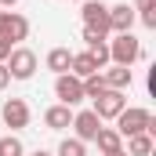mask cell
Segmentation results:
<instances>
[{"mask_svg":"<svg viewBox=\"0 0 156 156\" xmlns=\"http://www.w3.org/2000/svg\"><path fill=\"white\" fill-rule=\"evenodd\" d=\"M123 153L127 156H153V134H131Z\"/></svg>","mask_w":156,"mask_h":156,"instance_id":"cell-16","label":"cell"},{"mask_svg":"<svg viewBox=\"0 0 156 156\" xmlns=\"http://www.w3.org/2000/svg\"><path fill=\"white\" fill-rule=\"evenodd\" d=\"M116 134L120 138H131V134H156V120L149 109L142 105H127L116 116Z\"/></svg>","mask_w":156,"mask_h":156,"instance_id":"cell-1","label":"cell"},{"mask_svg":"<svg viewBox=\"0 0 156 156\" xmlns=\"http://www.w3.org/2000/svg\"><path fill=\"white\" fill-rule=\"evenodd\" d=\"M73 131H76V138L87 145V142H94V134L102 131V120L94 116V109H83V113H73V123H69Z\"/></svg>","mask_w":156,"mask_h":156,"instance_id":"cell-9","label":"cell"},{"mask_svg":"<svg viewBox=\"0 0 156 156\" xmlns=\"http://www.w3.org/2000/svg\"><path fill=\"white\" fill-rule=\"evenodd\" d=\"M26 149H22V138L18 134H4L0 138V156H22Z\"/></svg>","mask_w":156,"mask_h":156,"instance_id":"cell-19","label":"cell"},{"mask_svg":"<svg viewBox=\"0 0 156 156\" xmlns=\"http://www.w3.org/2000/svg\"><path fill=\"white\" fill-rule=\"evenodd\" d=\"M94 142H98V149L109 156V153H120L123 149V138L116 134V127H102L98 134H94Z\"/></svg>","mask_w":156,"mask_h":156,"instance_id":"cell-15","label":"cell"},{"mask_svg":"<svg viewBox=\"0 0 156 156\" xmlns=\"http://www.w3.org/2000/svg\"><path fill=\"white\" fill-rule=\"evenodd\" d=\"M11 51H15V44H11V40H4V37H0V62H7V55H11Z\"/></svg>","mask_w":156,"mask_h":156,"instance_id":"cell-21","label":"cell"},{"mask_svg":"<svg viewBox=\"0 0 156 156\" xmlns=\"http://www.w3.org/2000/svg\"><path fill=\"white\" fill-rule=\"evenodd\" d=\"M145 83H149V94H156V66L149 69V80H145Z\"/></svg>","mask_w":156,"mask_h":156,"instance_id":"cell-23","label":"cell"},{"mask_svg":"<svg viewBox=\"0 0 156 156\" xmlns=\"http://www.w3.org/2000/svg\"><path fill=\"white\" fill-rule=\"evenodd\" d=\"M7 73H11V80H29L33 73H37V55L29 51V47H15L11 55H7Z\"/></svg>","mask_w":156,"mask_h":156,"instance_id":"cell-3","label":"cell"},{"mask_svg":"<svg viewBox=\"0 0 156 156\" xmlns=\"http://www.w3.org/2000/svg\"><path fill=\"white\" fill-rule=\"evenodd\" d=\"M145 51H142V40L134 37V33H116V40H109V66H134L138 58H142Z\"/></svg>","mask_w":156,"mask_h":156,"instance_id":"cell-2","label":"cell"},{"mask_svg":"<svg viewBox=\"0 0 156 156\" xmlns=\"http://www.w3.org/2000/svg\"><path fill=\"white\" fill-rule=\"evenodd\" d=\"M87 55L94 58L98 69H105V66H109V40H91V44H87Z\"/></svg>","mask_w":156,"mask_h":156,"instance_id":"cell-17","label":"cell"},{"mask_svg":"<svg viewBox=\"0 0 156 156\" xmlns=\"http://www.w3.org/2000/svg\"><path fill=\"white\" fill-rule=\"evenodd\" d=\"M7 83H11V73H7V66H4V62H0V91H4V87H7Z\"/></svg>","mask_w":156,"mask_h":156,"instance_id":"cell-22","label":"cell"},{"mask_svg":"<svg viewBox=\"0 0 156 156\" xmlns=\"http://www.w3.org/2000/svg\"><path fill=\"white\" fill-rule=\"evenodd\" d=\"M131 26H134V7L131 4L109 7V33H131Z\"/></svg>","mask_w":156,"mask_h":156,"instance_id":"cell-10","label":"cell"},{"mask_svg":"<svg viewBox=\"0 0 156 156\" xmlns=\"http://www.w3.org/2000/svg\"><path fill=\"white\" fill-rule=\"evenodd\" d=\"M0 120H4L11 131L29 127V105H26V98H7V102L0 105Z\"/></svg>","mask_w":156,"mask_h":156,"instance_id":"cell-7","label":"cell"},{"mask_svg":"<svg viewBox=\"0 0 156 156\" xmlns=\"http://www.w3.org/2000/svg\"><path fill=\"white\" fill-rule=\"evenodd\" d=\"M94 102V116L98 120H116L123 109H127V94L123 91H105V94H98V98H91Z\"/></svg>","mask_w":156,"mask_h":156,"instance_id":"cell-6","label":"cell"},{"mask_svg":"<svg viewBox=\"0 0 156 156\" xmlns=\"http://www.w3.org/2000/svg\"><path fill=\"white\" fill-rule=\"evenodd\" d=\"M44 123H47L51 131H66V127L73 123V109H69V105H51V109L44 113Z\"/></svg>","mask_w":156,"mask_h":156,"instance_id":"cell-13","label":"cell"},{"mask_svg":"<svg viewBox=\"0 0 156 156\" xmlns=\"http://www.w3.org/2000/svg\"><path fill=\"white\" fill-rule=\"evenodd\" d=\"M69 73L76 80H87V76H94V73H102L98 66H94V58L87 55V51H80V55H73V66H69Z\"/></svg>","mask_w":156,"mask_h":156,"instance_id":"cell-14","label":"cell"},{"mask_svg":"<svg viewBox=\"0 0 156 156\" xmlns=\"http://www.w3.org/2000/svg\"><path fill=\"white\" fill-rule=\"evenodd\" d=\"M76 4H83V0H76Z\"/></svg>","mask_w":156,"mask_h":156,"instance_id":"cell-27","label":"cell"},{"mask_svg":"<svg viewBox=\"0 0 156 156\" xmlns=\"http://www.w3.org/2000/svg\"><path fill=\"white\" fill-rule=\"evenodd\" d=\"M109 87H105V80H102V73H94V76L83 80V98H98V94H105Z\"/></svg>","mask_w":156,"mask_h":156,"instance_id":"cell-18","label":"cell"},{"mask_svg":"<svg viewBox=\"0 0 156 156\" xmlns=\"http://www.w3.org/2000/svg\"><path fill=\"white\" fill-rule=\"evenodd\" d=\"M109 156H127V153H123V149H120V153H109Z\"/></svg>","mask_w":156,"mask_h":156,"instance_id":"cell-26","label":"cell"},{"mask_svg":"<svg viewBox=\"0 0 156 156\" xmlns=\"http://www.w3.org/2000/svg\"><path fill=\"white\" fill-rule=\"evenodd\" d=\"M0 37L11 40V44L26 40L29 37V18H22V15H15V11H0Z\"/></svg>","mask_w":156,"mask_h":156,"instance_id":"cell-8","label":"cell"},{"mask_svg":"<svg viewBox=\"0 0 156 156\" xmlns=\"http://www.w3.org/2000/svg\"><path fill=\"white\" fill-rule=\"evenodd\" d=\"M69 66H73V51H69V47H51V51H47V69H51L55 76L69 73Z\"/></svg>","mask_w":156,"mask_h":156,"instance_id":"cell-12","label":"cell"},{"mask_svg":"<svg viewBox=\"0 0 156 156\" xmlns=\"http://www.w3.org/2000/svg\"><path fill=\"white\" fill-rule=\"evenodd\" d=\"M58 156H87V145H83L80 138H66V142L58 145Z\"/></svg>","mask_w":156,"mask_h":156,"instance_id":"cell-20","label":"cell"},{"mask_svg":"<svg viewBox=\"0 0 156 156\" xmlns=\"http://www.w3.org/2000/svg\"><path fill=\"white\" fill-rule=\"evenodd\" d=\"M80 18H83V26H91L94 33L109 37V7H105L102 0H83V4H80Z\"/></svg>","mask_w":156,"mask_h":156,"instance_id":"cell-4","label":"cell"},{"mask_svg":"<svg viewBox=\"0 0 156 156\" xmlns=\"http://www.w3.org/2000/svg\"><path fill=\"white\" fill-rule=\"evenodd\" d=\"M102 80H105V87H109V91H127L134 76H131V69H127V66H109V69L102 73Z\"/></svg>","mask_w":156,"mask_h":156,"instance_id":"cell-11","label":"cell"},{"mask_svg":"<svg viewBox=\"0 0 156 156\" xmlns=\"http://www.w3.org/2000/svg\"><path fill=\"white\" fill-rule=\"evenodd\" d=\"M15 4H18V0H0V7H15Z\"/></svg>","mask_w":156,"mask_h":156,"instance_id":"cell-25","label":"cell"},{"mask_svg":"<svg viewBox=\"0 0 156 156\" xmlns=\"http://www.w3.org/2000/svg\"><path fill=\"white\" fill-rule=\"evenodd\" d=\"M29 156H55V153H47V149H37V153H29Z\"/></svg>","mask_w":156,"mask_h":156,"instance_id":"cell-24","label":"cell"},{"mask_svg":"<svg viewBox=\"0 0 156 156\" xmlns=\"http://www.w3.org/2000/svg\"><path fill=\"white\" fill-rule=\"evenodd\" d=\"M55 94H58V105H80L83 102V80H76L73 73H62L55 80Z\"/></svg>","mask_w":156,"mask_h":156,"instance_id":"cell-5","label":"cell"}]
</instances>
